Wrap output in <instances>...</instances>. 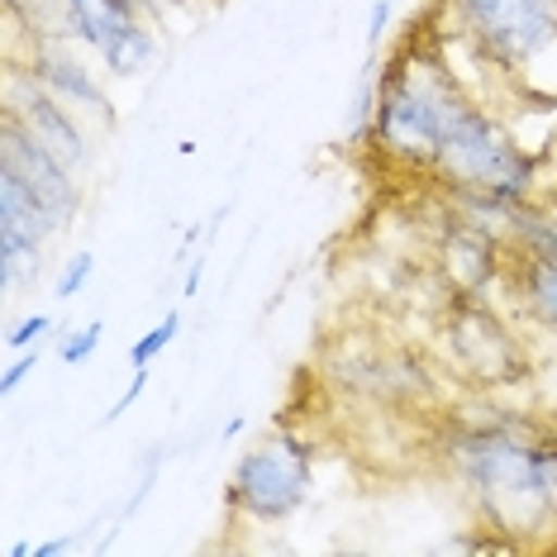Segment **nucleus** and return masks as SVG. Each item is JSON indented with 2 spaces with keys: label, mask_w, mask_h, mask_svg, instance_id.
Segmentation results:
<instances>
[{
  "label": "nucleus",
  "mask_w": 557,
  "mask_h": 557,
  "mask_svg": "<svg viewBox=\"0 0 557 557\" xmlns=\"http://www.w3.org/2000/svg\"><path fill=\"white\" fill-rule=\"evenodd\" d=\"M148 376H153V372H148V367H134V376H129V386H124L120 391V400L115 405H110V410L106 414H100V424H115V420H124V410H129V405L138 400V396H144V391H148Z\"/></svg>",
  "instance_id": "6ab92c4d"
},
{
  "label": "nucleus",
  "mask_w": 557,
  "mask_h": 557,
  "mask_svg": "<svg viewBox=\"0 0 557 557\" xmlns=\"http://www.w3.org/2000/svg\"><path fill=\"white\" fill-rule=\"evenodd\" d=\"M448 348H453V358L486 386L519 382V376L529 372L524 344L505 329V320L496 310L481 306L472 290H462V296L448 306Z\"/></svg>",
  "instance_id": "0eeeda50"
},
{
  "label": "nucleus",
  "mask_w": 557,
  "mask_h": 557,
  "mask_svg": "<svg viewBox=\"0 0 557 557\" xmlns=\"http://www.w3.org/2000/svg\"><path fill=\"white\" fill-rule=\"evenodd\" d=\"M129 5H138V10H144V15H162V0H129Z\"/></svg>",
  "instance_id": "b1692460"
},
{
  "label": "nucleus",
  "mask_w": 557,
  "mask_h": 557,
  "mask_svg": "<svg viewBox=\"0 0 557 557\" xmlns=\"http://www.w3.org/2000/svg\"><path fill=\"white\" fill-rule=\"evenodd\" d=\"M100 338H106V320H91V324L72 329V334H67V338H62L58 358H62V362H67V367H86V362H91V358H96Z\"/></svg>",
  "instance_id": "f3484780"
},
{
  "label": "nucleus",
  "mask_w": 557,
  "mask_h": 557,
  "mask_svg": "<svg viewBox=\"0 0 557 557\" xmlns=\"http://www.w3.org/2000/svg\"><path fill=\"white\" fill-rule=\"evenodd\" d=\"M0 224L24 230L29 238H39V244H48V238H58L62 230H67V224H62L58 214L48 210L15 172H5V168H0Z\"/></svg>",
  "instance_id": "f8f14e48"
},
{
  "label": "nucleus",
  "mask_w": 557,
  "mask_h": 557,
  "mask_svg": "<svg viewBox=\"0 0 557 557\" xmlns=\"http://www.w3.org/2000/svg\"><path fill=\"white\" fill-rule=\"evenodd\" d=\"M39 272H44V244L39 238L0 224V290H5V300H15L20 290H29L34 282H39Z\"/></svg>",
  "instance_id": "ddd939ff"
},
{
  "label": "nucleus",
  "mask_w": 557,
  "mask_h": 557,
  "mask_svg": "<svg viewBox=\"0 0 557 557\" xmlns=\"http://www.w3.org/2000/svg\"><path fill=\"white\" fill-rule=\"evenodd\" d=\"M310 486L314 448L300 434L276 429L234 462L230 481H224V510L248 524H290L306 510Z\"/></svg>",
  "instance_id": "20e7f679"
},
{
  "label": "nucleus",
  "mask_w": 557,
  "mask_h": 557,
  "mask_svg": "<svg viewBox=\"0 0 557 557\" xmlns=\"http://www.w3.org/2000/svg\"><path fill=\"white\" fill-rule=\"evenodd\" d=\"M505 272H510V286H515V296L524 300V310L534 314L548 334H557V262L543 258V252H534V248L515 244Z\"/></svg>",
  "instance_id": "9b49d317"
},
{
  "label": "nucleus",
  "mask_w": 557,
  "mask_h": 557,
  "mask_svg": "<svg viewBox=\"0 0 557 557\" xmlns=\"http://www.w3.org/2000/svg\"><path fill=\"white\" fill-rule=\"evenodd\" d=\"M443 144L434 172L453 186V196H491L505 206H529L539 186V162L481 100L458 86L448 67L438 77Z\"/></svg>",
  "instance_id": "f03ea898"
},
{
  "label": "nucleus",
  "mask_w": 557,
  "mask_h": 557,
  "mask_svg": "<svg viewBox=\"0 0 557 557\" xmlns=\"http://www.w3.org/2000/svg\"><path fill=\"white\" fill-rule=\"evenodd\" d=\"M10 67H20L24 77H34L44 91H53L58 100H67L77 115H91L100 124H115V106H110L106 82L96 77L91 62L77 58L62 39H34L29 58L10 62Z\"/></svg>",
  "instance_id": "9d476101"
},
{
  "label": "nucleus",
  "mask_w": 557,
  "mask_h": 557,
  "mask_svg": "<svg viewBox=\"0 0 557 557\" xmlns=\"http://www.w3.org/2000/svg\"><path fill=\"white\" fill-rule=\"evenodd\" d=\"M176 334H182V310H168L144 338H134V344H129V367H153L162 352L176 344Z\"/></svg>",
  "instance_id": "2eb2a0df"
},
{
  "label": "nucleus",
  "mask_w": 557,
  "mask_h": 557,
  "mask_svg": "<svg viewBox=\"0 0 557 557\" xmlns=\"http://www.w3.org/2000/svg\"><path fill=\"white\" fill-rule=\"evenodd\" d=\"M44 334H53V314H48V310H34V314H24L20 324H10L5 348L29 352V348H39V338H44Z\"/></svg>",
  "instance_id": "a211bd4d"
},
{
  "label": "nucleus",
  "mask_w": 557,
  "mask_h": 557,
  "mask_svg": "<svg viewBox=\"0 0 557 557\" xmlns=\"http://www.w3.org/2000/svg\"><path fill=\"white\" fill-rule=\"evenodd\" d=\"M386 24H391V0H376V5H372V24H367V48L382 44Z\"/></svg>",
  "instance_id": "412c9836"
},
{
  "label": "nucleus",
  "mask_w": 557,
  "mask_h": 557,
  "mask_svg": "<svg viewBox=\"0 0 557 557\" xmlns=\"http://www.w3.org/2000/svg\"><path fill=\"white\" fill-rule=\"evenodd\" d=\"M543 5H548V10H553V15H557V0H543Z\"/></svg>",
  "instance_id": "393cba45"
},
{
  "label": "nucleus",
  "mask_w": 557,
  "mask_h": 557,
  "mask_svg": "<svg viewBox=\"0 0 557 557\" xmlns=\"http://www.w3.org/2000/svg\"><path fill=\"white\" fill-rule=\"evenodd\" d=\"M481 414L448 438L453 472L486 510L491 529H519L557 515V443L534 434L515 414Z\"/></svg>",
  "instance_id": "f257e3e1"
},
{
  "label": "nucleus",
  "mask_w": 557,
  "mask_h": 557,
  "mask_svg": "<svg viewBox=\"0 0 557 557\" xmlns=\"http://www.w3.org/2000/svg\"><path fill=\"white\" fill-rule=\"evenodd\" d=\"M200 276H206V252H196V258H191V272H186V290H182L186 300H191L196 290H200Z\"/></svg>",
  "instance_id": "5701e85b"
},
{
  "label": "nucleus",
  "mask_w": 557,
  "mask_h": 557,
  "mask_svg": "<svg viewBox=\"0 0 557 557\" xmlns=\"http://www.w3.org/2000/svg\"><path fill=\"white\" fill-rule=\"evenodd\" d=\"M62 24L120 82L148 72V62L158 58L153 15H144L129 0H62Z\"/></svg>",
  "instance_id": "423d86ee"
},
{
  "label": "nucleus",
  "mask_w": 557,
  "mask_h": 557,
  "mask_svg": "<svg viewBox=\"0 0 557 557\" xmlns=\"http://www.w3.org/2000/svg\"><path fill=\"white\" fill-rule=\"evenodd\" d=\"M91 276H96V252H72L67 262H62V272H58V282H53V300H77L86 286H91Z\"/></svg>",
  "instance_id": "dca6fc26"
},
{
  "label": "nucleus",
  "mask_w": 557,
  "mask_h": 557,
  "mask_svg": "<svg viewBox=\"0 0 557 557\" xmlns=\"http://www.w3.org/2000/svg\"><path fill=\"white\" fill-rule=\"evenodd\" d=\"M0 168L15 172L62 224H72L82 214V182H77L82 172H72L67 162L48 144H39V138L29 134V124L15 120L10 110H0Z\"/></svg>",
  "instance_id": "6e6552de"
},
{
  "label": "nucleus",
  "mask_w": 557,
  "mask_h": 557,
  "mask_svg": "<svg viewBox=\"0 0 557 557\" xmlns=\"http://www.w3.org/2000/svg\"><path fill=\"white\" fill-rule=\"evenodd\" d=\"M438 77H443V62L424 53H414L410 62V48L386 62V72L376 77L372 120H367V138L376 144L382 158L414 172H434L438 144H443Z\"/></svg>",
  "instance_id": "7ed1b4c3"
},
{
  "label": "nucleus",
  "mask_w": 557,
  "mask_h": 557,
  "mask_svg": "<svg viewBox=\"0 0 557 557\" xmlns=\"http://www.w3.org/2000/svg\"><path fill=\"white\" fill-rule=\"evenodd\" d=\"M496 67L515 72L557 44V15L543 0H438Z\"/></svg>",
  "instance_id": "39448f33"
},
{
  "label": "nucleus",
  "mask_w": 557,
  "mask_h": 557,
  "mask_svg": "<svg viewBox=\"0 0 557 557\" xmlns=\"http://www.w3.org/2000/svg\"><path fill=\"white\" fill-rule=\"evenodd\" d=\"M505 238L519 244V248H534V252H543V258L557 262V214H539L529 206H515L510 234H505Z\"/></svg>",
  "instance_id": "4468645a"
},
{
  "label": "nucleus",
  "mask_w": 557,
  "mask_h": 557,
  "mask_svg": "<svg viewBox=\"0 0 557 557\" xmlns=\"http://www.w3.org/2000/svg\"><path fill=\"white\" fill-rule=\"evenodd\" d=\"M5 110L15 120L29 124V134L39 138V144L53 148V153L67 162L72 172L91 168L96 148H91V134H86L82 115L67 106V100H58L53 91H44L34 77H24L20 67H10V77H5Z\"/></svg>",
  "instance_id": "1a4fd4ad"
},
{
  "label": "nucleus",
  "mask_w": 557,
  "mask_h": 557,
  "mask_svg": "<svg viewBox=\"0 0 557 557\" xmlns=\"http://www.w3.org/2000/svg\"><path fill=\"white\" fill-rule=\"evenodd\" d=\"M34 372H39V348H29L24 358H15V362L5 367V376H0V391H5V396H15V391L29 382Z\"/></svg>",
  "instance_id": "aec40b11"
},
{
  "label": "nucleus",
  "mask_w": 557,
  "mask_h": 557,
  "mask_svg": "<svg viewBox=\"0 0 557 557\" xmlns=\"http://www.w3.org/2000/svg\"><path fill=\"white\" fill-rule=\"evenodd\" d=\"M77 548V539L62 534V539H48V543H34V557H58V553H72Z\"/></svg>",
  "instance_id": "4be33fe9"
}]
</instances>
